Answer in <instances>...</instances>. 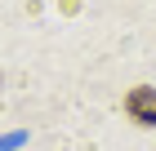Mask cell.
<instances>
[{
  "label": "cell",
  "mask_w": 156,
  "mask_h": 151,
  "mask_svg": "<svg viewBox=\"0 0 156 151\" xmlns=\"http://www.w3.org/2000/svg\"><path fill=\"white\" fill-rule=\"evenodd\" d=\"M125 111H129L134 125H143V129H156V89L152 84H138V89L125 93Z\"/></svg>",
  "instance_id": "6da1fadb"
}]
</instances>
